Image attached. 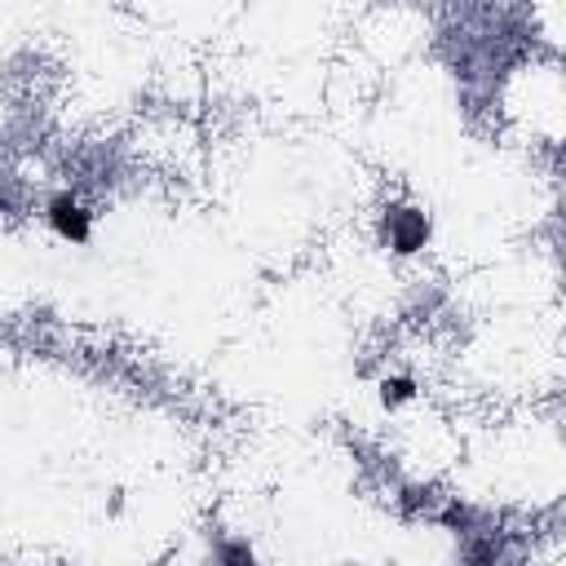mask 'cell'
<instances>
[{
    "instance_id": "cell-1",
    "label": "cell",
    "mask_w": 566,
    "mask_h": 566,
    "mask_svg": "<svg viewBox=\"0 0 566 566\" xmlns=\"http://www.w3.org/2000/svg\"><path fill=\"white\" fill-rule=\"evenodd\" d=\"M385 230H389L394 252H416V248H424V239H429V221H424V212H416V208H389Z\"/></svg>"
},
{
    "instance_id": "cell-2",
    "label": "cell",
    "mask_w": 566,
    "mask_h": 566,
    "mask_svg": "<svg viewBox=\"0 0 566 566\" xmlns=\"http://www.w3.org/2000/svg\"><path fill=\"white\" fill-rule=\"evenodd\" d=\"M49 221H53V230H57L62 239H75V243L88 239V212H84L71 195H57V199L49 203Z\"/></svg>"
},
{
    "instance_id": "cell-3",
    "label": "cell",
    "mask_w": 566,
    "mask_h": 566,
    "mask_svg": "<svg viewBox=\"0 0 566 566\" xmlns=\"http://www.w3.org/2000/svg\"><path fill=\"white\" fill-rule=\"evenodd\" d=\"M221 566H256L248 539H226V544H221Z\"/></svg>"
},
{
    "instance_id": "cell-4",
    "label": "cell",
    "mask_w": 566,
    "mask_h": 566,
    "mask_svg": "<svg viewBox=\"0 0 566 566\" xmlns=\"http://www.w3.org/2000/svg\"><path fill=\"white\" fill-rule=\"evenodd\" d=\"M380 398H385V407H398V402H407V398H411V380H407V376H394V380H385V385H380Z\"/></svg>"
}]
</instances>
